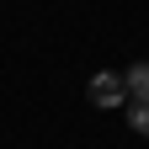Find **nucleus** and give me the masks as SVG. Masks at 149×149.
<instances>
[{
    "label": "nucleus",
    "mask_w": 149,
    "mask_h": 149,
    "mask_svg": "<svg viewBox=\"0 0 149 149\" xmlns=\"http://www.w3.org/2000/svg\"><path fill=\"white\" fill-rule=\"evenodd\" d=\"M123 107H128V123H133V133H144V139H149V96H128Z\"/></svg>",
    "instance_id": "obj_2"
},
{
    "label": "nucleus",
    "mask_w": 149,
    "mask_h": 149,
    "mask_svg": "<svg viewBox=\"0 0 149 149\" xmlns=\"http://www.w3.org/2000/svg\"><path fill=\"white\" fill-rule=\"evenodd\" d=\"M85 96H91V107H123V101H128V85H123V74L101 69V74H91Z\"/></svg>",
    "instance_id": "obj_1"
},
{
    "label": "nucleus",
    "mask_w": 149,
    "mask_h": 149,
    "mask_svg": "<svg viewBox=\"0 0 149 149\" xmlns=\"http://www.w3.org/2000/svg\"><path fill=\"white\" fill-rule=\"evenodd\" d=\"M123 85H128V96H149V64H128Z\"/></svg>",
    "instance_id": "obj_3"
}]
</instances>
